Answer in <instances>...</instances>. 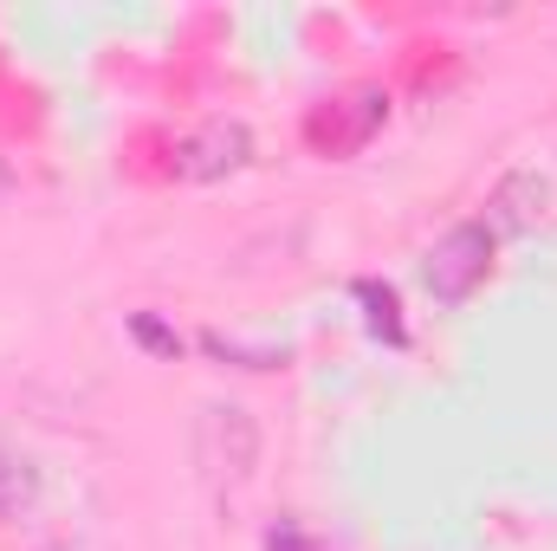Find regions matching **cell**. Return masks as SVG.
I'll return each instance as SVG.
<instances>
[{"label":"cell","instance_id":"1","mask_svg":"<svg viewBox=\"0 0 557 551\" xmlns=\"http://www.w3.org/2000/svg\"><path fill=\"white\" fill-rule=\"evenodd\" d=\"M493 254H499V241H493L486 221H454V228L428 247V260H421V285H428V298H434L441 311L467 305V298L486 285V273H493Z\"/></svg>","mask_w":557,"mask_h":551},{"label":"cell","instance_id":"2","mask_svg":"<svg viewBox=\"0 0 557 551\" xmlns=\"http://www.w3.org/2000/svg\"><path fill=\"white\" fill-rule=\"evenodd\" d=\"M247 162H253V131L240 118H214L195 137H182V149H175V175L182 182H221V175H234Z\"/></svg>","mask_w":557,"mask_h":551},{"label":"cell","instance_id":"3","mask_svg":"<svg viewBox=\"0 0 557 551\" xmlns=\"http://www.w3.org/2000/svg\"><path fill=\"white\" fill-rule=\"evenodd\" d=\"M545 208H552V182L539 175V169H512L493 195H486V228H493V241H512V234H532L539 221H545Z\"/></svg>","mask_w":557,"mask_h":551},{"label":"cell","instance_id":"4","mask_svg":"<svg viewBox=\"0 0 557 551\" xmlns=\"http://www.w3.org/2000/svg\"><path fill=\"white\" fill-rule=\"evenodd\" d=\"M383 118H389V98H383V91H357V98L331 105L324 118H311V143L331 149V156H350V149L370 143V131H376Z\"/></svg>","mask_w":557,"mask_h":551},{"label":"cell","instance_id":"5","mask_svg":"<svg viewBox=\"0 0 557 551\" xmlns=\"http://www.w3.org/2000/svg\"><path fill=\"white\" fill-rule=\"evenodd\" d=\"M33 500H39V467H33L20 448H7V441H0V526H7V519H20Z\"/></svg>","mask_w":557,"mask_h":551},{"label":"cell","instance_id":"6","mask_svg":"<svg viewBox=\"0 0 557 551\" xmlns=\"http://www.w3.org/2000/svg\"><path fill=\"white\" fill-rule=\"evenodd\" d=\"M357 305L370 311V331L383 338V344H409V331H403V305H396V292L389 285H376V279H357Z\"/></svg>","mask_w":557,"mask_h":551},{"label":"cell","instance_id":"7","mask_svg":"<svg viewBox=\"0 0 557 551\" xmlns=\"http://www.w3.org/2000/svg\"><path fill=\"white\" fill-rule=\"evenodd\" d=\"M131 331H137L149 351H162V357H175V351H182V338H175V331H162V325H156L149 311H137V318H131Z\"/></svg>","mask_w":557,"mask_h":551},{"label":"cell","instance_id":"8","mask_svg":"<svg viewBox=\"0 0 557 551\" xmlns=\"http://www.w3.org/2000/svg\"><path fill=\"white\" fill-rule=\"evenodd\" d=\"M267 551H318V546H311L298 526H273V532H267Z\"/></svg>","mask_w":557,"mask_h":551},{"label":"cell","instance_id":"9","mask_svg":"<svg viewBox=\"0 0 557 551\" xmlns=\"http://www.w3.org/2000/svg\"><path fill=\"white\" fill-rule=\"evenodd\" d=\"M0 182H7V175H0Z\"/></svg>","mask_w":557,"mask_h":551}]
</instances>
